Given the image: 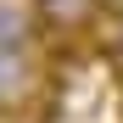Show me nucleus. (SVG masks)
<instances>
[{
  "label": "nucleus",
  "mask_w": 123,
  "mask_h": 123,
  "mask_svg": "<svg viewBox=\"0 0 123 123\" xmlns=\"http://www.w3.org/2000/svg\"><path fill=\"white\" fill-rule=\"evenodd\" d=\"M112 0H34L28 17L34 28H56V34H95L101 23H112Z\"/></svg>",
  "instance_id": "f257e3e1"
},
{
  "label": "nucleus",
  "mask_w": 123,
  "mask_h": 123,
  "mask_svg": "<svg viewBox=\"0 0 123 123\" xmlns=\"http://www.w3.org/2000/svg\"><path fill=\"white\" fill-rule=\"evenodd\" d=\"M0 123H45V112L23 106V101H0Z\"/></svg>",
  "instance_id": "f03ea898"
},
{
  "label": "nucleus",
  "mask_w": 123,
  "mask_h": 123,
  "mask_svg": "<svg viewBox=\"0 0 123 123\" xmlns=\"http://www.w3.org/2000/svg\"><path fill=\"white\" fill-rule=\"evenodd\" d=\"M106 50H112V56L123 62V6L112 11V34H106Z\"/></svg>",
  "instance_id": "7ed1b4c3"
}]
</instances>
